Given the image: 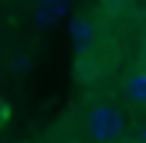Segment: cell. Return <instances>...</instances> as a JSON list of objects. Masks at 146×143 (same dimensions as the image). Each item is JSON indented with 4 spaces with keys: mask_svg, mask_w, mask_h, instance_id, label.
<instances>
[{
    "mask_svg": "<svg viewBox=\"0 0 146 143\" xmlns=\"http://www.w3.org/2000/svg\"><path fill=\"white\" fill-rule=\"evenodd\" d=\"M122 112L119 106H112V102H99V106L88 112V119H85V130H88V136L95 143H112L122 136Z\"/></svg>",
    "mask_w": 146,
    "mask_h": 143,
    "instance_id": "6da1fadb",
    "label": "cell"
},
{
    "mask_svg": "<svg viewBox=\"0 0 146 143\" xmlns=\"http://www.w3.org/2000/svg\"><path fill=\"white\" fill-rule=\"evenodd\" d=\"M68 3H72V0H37V7H34L37 27H54V24L68 14Z\"/></svg>",
    "mask_w": 146,
    "mask_h": 143,
    "instance_id": "7a4b0ae2",
    "label": "cell"
},
{
    "mask_svg": "<svg viewBox=\"0 0 146 143\" xmlns=\"http://www.w3.org/2000/svg\"><path fill=\"white\" fill-rule=\"evenodd\" d=\"M72 41L78 51H88L92 44H95V24L88 21V17H75L72 21Z\"/></svg>",
    "mask_w": 146,
    "mask_h": 143,
    "instance_id": "3957f363",
    "label": "cell"
},
{
    "mask_svg": "<svg viewBox=\"0 0 146 143\" xmlns=\"http://www.w3.org/2000/svg\"><path fill=\"white\" fill-rule=\"evenodd\" d=\"M126 99L133 106H146V68H136L126 78Z\"/></svg>",
    "mask_w": 146,
    "mask_h": 143,
    "instance_id": "277c9868",
    "label": "cell"
},
{
    "mask_svg": "<svg viewBox=\"0 0 146 143\" xmlns=\"http://www.w3.org/2000/svg\"><path fill=\"white\" fill-rule=\"evenodd\" d=\"M139 143H146V123H143V130H139Z\"/></svg>",
    "mask_w": 146,
    "mask_h": 143,
    "instance_id": "5b68a950",
    "label": "cell"
}]
</instances>
